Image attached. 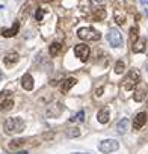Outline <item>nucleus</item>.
<instances>
[{
    "mask_svg": "<svg viewBox=\"0 0 148 154\" xmlns=\"http://www.w3.org/2000/svg\"><path fill=\"white\" fill-rule=\"evenodd\" d=\"M26 127V122L21 119V118H8L3 124V128H5V133L8 134H17V133H21Z\"/></svg>",
    "mask_w": 148,
    "mask_h": 154,
    "instance_id": "f257e3e1",
    "label": "nucleus"
},
{
    "mask_svg": "<svg viewBox=\"0 0 148 154\" xmlns=\"http://www.w3.org/2000/svg\"><path fill=\"white\" fill-rule=\"evenodd\" d=\"M139 82H140V74H139L137 69L133 68V69H130L128 74L125 75V79H124V82H122V86H124V89L130 91V89H133Z\"/></svg>",
    "mask_w": 148,
    "mask_h": 154,
    "instance_id": "f03ea898",
    "label": "nucleus"
},
{
    "mask_svg": "<svg viewBox=\"0 0 148 154\" xmlns=\"http://www.w3.org/2000/svg\"><path fill=\"white\" fill-rule=\"evenodd\" d=\"M77 36L83 41H98L101 38V33L94 27H82L77 30Z\"/></svg>",
    "mask_w": 148,
    "mask_h": 154,
    "instance_id": "7ed1b4c3",
    "label": "nucleus"
},
{
    "mask_svg": "<svg viewBox=\"0 0 148 154\" xmlns=\"http://www.w3.org/2000/svg\"><path fill=\"white\" fill-rule=\"evenodd\" d=\"M107 41H109V44L112 45V47H121L122 45V35H121V32L116 29V27H110V30H109V33H107Z\"/></svg>",
    "mask_w": 148,
    "mask_h": 154,
    "instance_id": "20e7f679",
    "label": "nucleus"
},
{
    "mask_svg": "<svg viewBox=\"0 0 148 154\" xmlns=\"http://www.w3.org/2000/svg\"><path fill=\"white\" fill-rule=\"evenodd\" d=\"M98 148H100L101 152L110 154V152H113V151H116V149L119 148V143H118V140H115V139H106V140H103V142L100 143Z\"/></svg>",
    "mask_w": 148,
    "mask_h": 154,
    "instance_id": "39448f33",
    "label": "nucleus"
},
{
    "mask_svg": "<svg viewBox=\"0 0 148 154\" xmlns=\"http://www.w3.org/2000/svg\"><path fill=\"white\" fill-rule=\"evenodd\" d=\"M89 47L86 44H77L76 47H74V54H76L82 62H86L88 57H89Z\"/></svg>",
    "mask_w": 148,
    "mask_h": 154,
    "instance_id": "423d86ee",
    "label": "nucleus"
},
{
    "mask_svg": "<svg viewBox=\"0 0 148 154\" xmlns=\"http://www.w3.org/2000/svg\"><path fill=\"white\" fill-rule=\"evenodd\" d=\"M146 113L145 112H140V113H137L136 116H134V119H133V128L134 130H140L145 124H146Z\"/></svg>",
    "mask_w": 148,
    "mask_h": 154,
    "instance_id": "0eeeda50",
    "label": "nucleus"
},
{
    "mask_svg": "<svg viewBox=\"0 0 148 154\" xmlns=\"http://www.w3.org/2000/svg\"><path fill=\"white\" fill-rule=\"evenodd\" d=\"M21 85L26 91H32L33 89V79H32V75L29 72H26L23 75V80H21Z\"/></svg>",
    "mask_w": 148,
    "mask_h": 154,
    "instance_id": "6e6552de",
    "label": "nucleus"
},
{
    "mask_svg": "<svg viewBox=\"0 0 148 154\" xmlns=\"http://www.w3.org/2000/svg\"><path fill=\"white\" fill-rule=\"evenodd\" d=\"M77 83V80L74 79V77H68V79H65L63 82H62V85H60V89H62V92H68L74 85Z\"/></svg>",
    "mask_w": 148,
    "mask_h": 154,
    "instance_id": "1a4fd4ad",
    "label": "nucleus"
},
{
    "mask_svg": "<svg viewBox=\"0 0 148 154\" xmlns=\"http://www.w3.org/2000/svg\"><path fill=\"white\" fill-rule=\"evenodd\" d=\"M18 29H20V24L15 21L14 23V26L11 27V29H3L2 30V35L5 36V38H11V36H15L17 33H18Z\"/></svg>",
    "mask_w": 148,
    "mask_h": 154,
    "instance_id": "9d476101",
    "label": "nucleus"
},
{
    "mask_svg": "<svg viewBox=\"0 0 148 154\" xmlns=\"http://www.w3.org/2000/svg\"><path fill=\"white\" fill-rule=\"evenodd\" d=\"M18 54L17 53H8L6 56H5V59H3V62H5V65L6 66H12V65H15L17 62H18Z\"/></svg>",
    "mask_w": 148,
    "mask_h": 154,
    "instance_id": "9b49d317",
    "label": "nucleus"
},
{
    "mask_svg": "<svg viewBox=\"0 0 148 154\" xmlns=\"http://www.w3.org/2000/svg\"><path fill=\"white\" fill-rule=\"evenodd\" d=\"M109 118H110V112H109L107 107L101 109V110L97 113V119H98V122H101V124H106V122L109 121Z\"/></svg>",
    "mask_w": 148,
    "mask_h": 154,
    "instance_id": "f8f14e48",
    "label": "nucleus"
},
{
    "mask_svg": "<svg viewBox=\"0 0 148 154\" xmlns=\"http://www.w3.org/2000/svg\"><path fill=\"white\" fill-rule=\"evenodd\" d=\"M127 130H128V119H127V118L119 119L118 124H116V131H118L119 134H124V133H127Z\"/></svg>",
    "mask_w": 148,
    "mask_h": 154,
    "instance_id": "ddd939ff",
    "label": "nucleus"
},
{
    "mask_svg": "<svg viewBox=\"0 0 148 154\" xmlns=\"http://www.w3.org/2000/svg\"><path fill=\"white\" fill-rule=\"evenodd\" d=\"M133 51L134 53H140L145 50V39H137L136 42H133Z\"/></svg>",
    "mask_w": 148,
    "mask_h": 154,
    "instance_id": "4468645a",
    "label": "nucleus"
},
{
    "mask_svg": "<svg viewBox=\"0 0 148 154\" xmlns=\"http://www.w3.org/2000/svg\"><path fill=\"white\" fill-rule=\"evenodd\" d=\"M113 17H115V21H116L119 26H122V24L125 23V15H124V14H121V12H119V9H115Z\"/></svg>",
    "mask_w": 148,
    "mask_h": 154,
    "instance_id": "2eb2a0df",
    "label": "nucleus"
},
{
    "mask_svg": "<svg viewBox=\"0 0 148 154\" xmlns=\"http://www.w3.org/2000/svg\"><path fill=\"white\" fill-rule=\"evenodd\" d=\"M12 106H14V100L8 98V100L2 101V104H0V109H2L3 112H6V110H11V109H12Z\"/></svg>",
    "mask_w": 148,
    "mask_h": 154,
    "instance_id": "dca6fc26",
    "label": "nucleus"
},
{
    "mask_svg": "<svg viewBox=\"0 0 148 154\" xmlns=\"http://www.w3.org/2000/svg\"><path fill=\"white\" fill-rule=\"evenodd\" d=\"M60 47H62V45H60L59 42H53V44L50 45V48H48V51H50V56H51V57H54V56L59 53Z\"/></svg>",
    "mask_w": 148,
    "mask_h": 154,
    "instance_id": "f3484780",
    "label": "nucleus"
},
{
    "mask_svg": "<svg viewBox=\"0 0 148 154\" xmlns=\"http://www.w3.org/2000/svg\"><path fill=\"white\" fill-rule=\"evenodd\" d=\"M145 91H146V88H142V89H137L136 92H134V95H133V98H134V101H142L143 98H145Z\"/></svg>",
    "mask_w": 148,
    "mask_h": 154,
    "instance_id": "a211bd4d",
    "label": "nucleus"
},
{
    "mask_svg": "<svg viewBox=\"0 0 148 154\" xmlns=\"http://www.w3.org/2000/svg\"><path fill=\"white\" fill-rule=\"evenodd\" d=\"M65 133H66L68 137H79V136H80V130H79L77 127H74V128H72V127H71V128H66Z\"/></svg>",
    "mask_w": 148,
    "mask_h": 154,
    "instance_id": "6ab92c4d",
    "label": "nucleus"
},
{
    "mask_svg": "<svg viewBox=\"0 0 148 154\" xmlns=\"http://www.w3.org/2000/svg\"><path fill=\"white\" fill-rule=\"evenodd\" d=\"M69 121H71V122H83V121H85V112L80 110L77 115H74L72 118H69Z\"/></svg>",
    "mask_w": 148,
    "mask_h": 154,
    "instance_id": "aec40b11",
    "label": "nucleus"
},
{
    "mask_svg": "<svg viewBox=\"0 0 148 154\" xmlns=\"http://www.w3.org/2000/svg\"><path fill=\"white\" fill-rule=\"evenodd\" d=\"M137 39H139V35H137V27H134V26H133V27L130 29V41H131V44H133V42H136Z\"/></svg>",
    "mask_w": 148,
    "mask_h": 154,
    "instance_id": "412c9836",
    "label": "nucleus"
},
{
    "mask_svg": "<svg viewBox=\"0 0 148 154\" xmlns=\"http://www.w3.org/2000/svg\"><path fill=\"white\" fill-rule=\"evenodd\" d=\"M94 18H95V20H98V21L104 20V18H106V11H104V9L95 11V12H94Z\"/></svg>",
    "mask_w": 148,
    "mask_h": 154,
    "instance_id": "4be33fe9",
    "label": "nucleus"
},
{
    "mask_svg": "<svg viewBox=\"0 0 148 154\" xmlns=\"http://www.w3.org/2000/svg\"><path fill=\"white\" fill-rule=\"evenodd\" d=\"M24 142H26L24 139H15V140H12V142L9 143V148H11V149H15V148L21 146V145H23Z\"/></svg>",
    "mask_w": 148,
    "mask_h": 154,
    "instance_id": "5701e85b",
    "label": "nucleus"
},
{
    "mask_svg": "<svg viewBox=\"0 0 148 154\" xmlns=\"http://www.w3.org/2000/svg\"><path fill=\"white\" fill-rule=\"evenodd\" d=\"M124 68H125L124 62H122V60H118V62H116V65H115V72H116V74H122Z\"/></svg>",
    "mask_w": 148,
    "mask_h": 154,
    "instance_id": "b1692460",
    "label": "nucleus"
},
{
    "mask_svg": "<svg viewBox=\"0 0 148 154\" xmlns=\"http://www.w3.org/2000/svg\"><path fill=\"white\" fill-rule=\"evenodd\" d=\"M42 17H44V11L38 8V9H36V12H35V18H36V21H39V23H41V21H42Z\"/></svg>",
    "mask_w": 148,
    "mask_h": 154,
    "instance_id": "393cba45",
    "label": "nucleus"
},
{
    "mask_svg": "<svg viewBox=\"0 0 148 154\" xmlns=\"http://www.w3.org/2000/svg\"><path fill=\"white\" fill-rule=\"evenodd\" d=\"M91 3L94 6H104L106 5V0H91Z\"/></svg>",
    "mask_w": 148,
    "mask_h": 154,
    "instance_id": "a878e982",
    "label": "nucleus"
},
{
    "mask_svg": "<svg viewBox=\"0 0 148 154\" xmlns=\"http://www.w3.org/2000/svg\"><path fill=\"white\" fill-rule=\"evenodd\" d=\"M101 92H103V88H98V89L95 91V95H101Z\"/></svg>",
    "mask_w": 148,
    "mask_h": 154,
    "instance_id": "bb28decb",
    "label": "nucleus"
},
{
    "mask_svg": "<svg viewBox=\"0 0 148 154\" xmlns=\"http://www.w3.org/2000/svg\"><path fill=\"white\" fill-rule=\"evenodd\" d=\"M15 154H27V151H20V152H15Z\"/></svg>",
    "mask_w": 148,
    "mask_h": 154,
    "instance_id": "cd10ccee",
    "label": "nucleus"
},
{
    "mask_svg": "<svg viewBox=\"0 0 148 154\" xmlns=\"http://www.w3.org/2000/svg\"><path fill=\"white\" fill-rule=\"evenodd\" d=\"M41 2H44V3H45V2H51V0H41Z\"/></svg>",
    "mask_w": 148,
    "mask_h": 154,
    "instance_id": "c85d7f7f",
    "label": "nucleus"
},
{
    "mask_svg": "<svg viewBox=\"0 0 148 154\" xmlns=\"http://www.w3.org/2000/svg\"><path fill=\"white\" fill-rule=\"evenodd\" d=\"M142 3H148V0H142Z\"/></svg>",
    "mask_w": 148,
    "mask_h": 154,
    "instance_id": "c756f323",
    "label": "nucleus"
},
{
    "mask_svg": "<svg viewBox=\"0 0 148 154\" xmlns=\"http://www.w3.org/2000/svg\"><path fill=\"white\" fill-rule=\"evenodd\" d=\"M72 154H85V152H72Z\"/></svg>",
    "mask_w": 148,
    "mask_h": 154,
    "instance_id": "7c9ffc66",
    "label": "nucleus"
},
{
    "mask_svg": "<svg viewBox=\"0 0 148 154\" xmlns=\"http://www.w3.org/2000/svg\"><path fill=\"white\" fill-rule=\"evenodd\" d=\"M146 69H148V63H146Z\"/></svg>",
    "mask_w": 148,
    "mask_h": 154,
    "instance_id": "2f4dec72",
    "label": "nucleus"
},
{
    "mask_svg": "<svg viewBox=\"0 0 148 154\" xmlns=\"http://www.w3.org/2000/svg\"><path fill=\"white\" fill-rule=\"evenodd\" d=\"M146 106H148V100H146Z\"/></svg>",
    "mask_w": 148,
    "mask_h": 154,
    "instance_id": "473e14b6",
    "label": "nucleus"
},
{
    "mask_svg": "<svg viewBox=\"0 0 148 154\" xmlns=\"http://www.w3.org/2000/svg\"><path fill=\"white\" fill-rule=\"evenodd\" d=\"M0 77H2V74H0Z\"/></svg>",
    "mask_w": 148,
    "mask_h": 154,
    "instance_id": "72a5a7b5",
    "label": "nucleus"
}]
</instances>
